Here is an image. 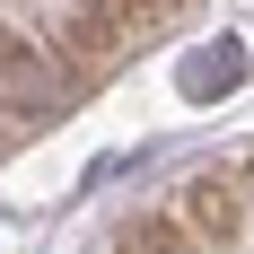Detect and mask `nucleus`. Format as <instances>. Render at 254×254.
<instances>
[{"label": "nucleus", "mask_w": 254, "mask_h": 254, "mask_svg": "<svg viewBox=\"0 0 254 254\" xmlns=\"http://www.w3.org/2000/svg\"><path fill=\"white\" fill-rule=\"evenodd\" d=\"M237 79H246V62H237V44H210L184 62V97H228Z\"/></svg>", "instance_id": "f257e3e1"}]
</instances>
